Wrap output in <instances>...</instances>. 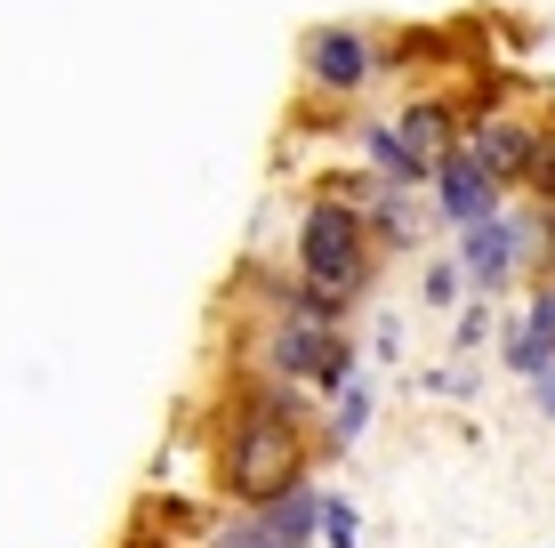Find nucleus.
I'll return each instance as SVG.
<instances>
[{
  "label": "nucleus",
  "instance_id": "1",
  "mask_svg": "<svg viewBox=\"0 0 555 548\" xmlns=\"http://www.w3.org/2000/svg\"><path fill=\"white\" fill-rule=\"evenodd\" d=\"M306 460H314V444H306V404L282 380H250L234 404H225L218 444H209L218 500L266 508V500L291 493V484H306Z\"/></svg>",
  "mask_w": 555,
  "mask_h": 548
},
{
  "label": "nucleus",
  "instance_id": "2",
  "mask_svg": "<svg viewBox=\"0 0 555 548\" xmlns=\"http://www.w3.org/2000/svg\"><path fill=\"white\" fill-rule=\"evenodd\" d=\"M371 258H378V242H371V226H362L347 202H306V218H298V282L282 298L306 315H331V323H347V307L362 291H371Z\"/></svg>",
  "mask_w": 555,
  "mask_h": 548
},
{
  "label": "nucleus",
  "instance_id": "3",
  "mask_svg": "<svg viewBox=\"0 0 555 548\" xmlns=\"http://www.w3.org/2000/svg\"><path fill=\"white\" fill-rule=\"evenodd\" d=\"M258 355H266V380H282V387H347L354 380V339H347V323H331V315H306V307H291L282 298V315L266 323V339H258Z\"/></svg>",
  "mask_w": 555,
  "mask_h": 548
},
{
  "label": "nucleus",
  "instance_id": "4",
  "mask_svg": "<svg viewBox=\"0 0 555 548\" xmlns=\"http://www.w3.org/2000/svg\"><path fill=\"white\" fill-rule=\"evenodd\" d=\"M524 242H531L524 218H475V226H459V258L451 267L467 275L475 291H500V282L524 267Z\"/></svg>",
  "mask_w": 555,
  "mask_h": 548
},
{
  "label": "nucleus",
  "instance_id": "5",
  "mask_svg": "<svg viewBox=\"0 0 555 548\" xmlns=\"http://www.w3.org/2000/svg\"><path fill=\"white\" fill-rule=\"evenodd\" d=\"M298 65H306V81H314V89H362L378 73V56L347 25H314V33H306V49H298Z\"/></svg>",
  "mask_w": 555,
  "mask_h": 548
},
{
  "label": "nucleus",
  "instance_id": "6",
  "mask_svg": "<svg viewBox=\"0 0 555 548\" xmlns=\"http://www.w3.org/2000/svg\"><path fill=\"white\" fill-rule=\"evenodd\" d=\"M459 154L507 194V186H524V169H531V129L524 122H475L467 138H459Z\"/></svg>",
  "mask_w": 555,
  "mask_h": 548
},
{
  "label": "nucleus",
  "instance_id": "7",
  "mask_svg": "<svg viewBox=\"0 0 555 548\" xmlns=\"http://www.w3.org/2000/svg\"><path fill=\"white\" fill-rule=\"evenodd\" d=\"M435 211H443L451 226L500 218V186H491L483 169H475V162H467V154H459V145H451V154L435 162Z\"/></svg>",
  "mask_w": 555,
  "mask_h": 548
},
{
  "label": "nucleus",
  "instance_id": "8",
  "mask_svg": "<svg viewBox=\"0 0 555 548\" xmlns=\"http://www.w3.org/2000/svg\"><path fill=\"white\" fill-rule=\"evenodd\" d=\"M395 145L411 154V169L418 178H435V162L459 145V113L443 105V98H418V105H403V122H395Z\"/></svg>",
  "mask_w": 555,
  "mask_h": 548
},
{
  "label": "nucleus",
  "instance_id": "9",
  "mask_svg": "<svg viewBox=\"0 0 555 548\" xmlns=\"http://www.w3.org/2000/svg\"><path fill=\"white\" fill-rule=\"evenodd\" d=\"M202 548H298V540H282L274 524L258 517V508H234V517H225V524H218V533H209Z\"/></svg>",
  "mask_w": 555,
  "mask_h": 548
},
{
  "label": "nucleus",
  "instance_id": "10",
  "mask_svg": "<svg viewBox=\"0 0 555 548\" xmlns=\"http://www.w3.org/2000/svg\"><path fill=\"white\" fill-rule=\"evenodd\" d=\"M362 428H371V387L347 380V387H338V411H331V444H354Z\"/></svg>",
  "mask_w": 555,
  "mask_h": 548
},
{
  "label": "nucleus",
  "instance_id": "11",
  "mask_svg": "<svg viewBox=\"0 0 555 548\" xmlns=\"http://www.w3.org/2000/svg\"><path fill=\"white\" fill-rule=\"evenodd\" d=\"M314 540H322V548H354V540H362L354 500H331V493H322V524H314Z\"/></svg>",
  "mask_w": 555,
  "mask_h": 548
},
{
  "label": "nucleus",
  "instance_id": "12",
  "mask_svg": "<svg viewBox=\"0 0 555 548\" xmlns=\"http://www.w3.org/2000/svg\"><path fill=\"white\" fill-rule=\"evenodd\" d=\"M459 291H467V275H459L451 258H443V267H427V298H435V307H451Z\"/></svg>",
  "mask_w": 555,
  "mask_h": 548
},
{
  "label": "nucleus",
  "instance_id": "13",
  "mask_svg": "<svg viewBox=\"0 0 555 548\" xmlns=\"http://www.w3.org/2000/svg\"><path fill=\"white\" fill-rule=\"evenodd\" d=\"M451 339H459V347H483V339H491V307H483V298L459 315V331H451Z\"/></svg>",
  "mask_w": 555,
  "mask_h": 548
},
{
  "label": "nucleus",
  "instance_id": "14",
  "mask_svg": "<svg viewBox=\"0 0 555 548\" xmlns=\"http://www.w3.org/2000/svg\"><path fill=\"white\" fill-rule=\"evenodd\" d=\"M531 395H540V411L555 420V364H540V371H531Z\"/></svg>",
  "mask_w": 555,
  "mask_h": 548
}]
</instances>
